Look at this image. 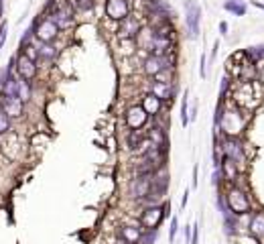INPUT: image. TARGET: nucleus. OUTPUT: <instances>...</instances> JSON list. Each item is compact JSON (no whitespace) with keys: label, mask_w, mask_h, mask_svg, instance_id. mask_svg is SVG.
I'll use <instances>...</instances> for the list:
<instances>
[{"label":"nucleus","mask_w":264,"mask_h":244,"mask_svg":"<svg viewBox=\"0 0 264 244\" xmlns=\"http://www.w3.org/2000/svg\"><path fill=\"white\" fill-rule=\"evenodd\" d=\"M187 200H189V192H185V194H183V200H181V206H183V208L187 206Z\"/></svg>","instance_id":"obj_32"},{"label":"nucleus","mask_w":264,"mask_h":244,"mask_svg":"<svg viewBox=\"0 0 264 244\" xmlns=\"http://www.w3.org/2000/svg\"><path fill=\"white\" fill-rule=\"evenodd\" d=\"M258 77H260V82L264 84V67L260 69V71H258Z\"/></svg>","instance_id":"obj_34"},{"label":"nucleus","mask_w":264,"mask_h":244,"mask_svg":"<svg viewBox=\"0 0 264 244\" xmlns=\"http://www.w3.org/2000/svg\"><path fill=\"white\" fill-rule=\"evenodd\" d=\"M199 22H201V6L193 0H185V24L191 39H197L199 35Z\"/></svg>","instance_id":"obj_2"},{"label":"nucleus","mask_w":264,"mask_h":244,"mask_svg":"<svg viewBox=\"0 0 264 244\" xmlns=\"http://www.w3.org/2000/svg\"><path fill=\"white\" fill-rule=\"evenodd\" d=\"M104 10H106V16L110 20H124L130 12V6H128V0H106L104 4Z\"/></svg>","instance_id":"obj_7"},{"label":"nucleus","mask_w":264,"mask_h":244,"mask_svg":"<svg viewBox=\"0 0 264 244\" xmlns=\"http://www.w3.org/2000/svg\"><path fill=\"white\" fill-rule=\"evenodd\" d=\"M167 67H171V61H169V55H163V57H159V55H148L146 59H144V63H142V71H144V75H148V77H156L163 69H167Z\"/></svg>","instance_id":"obj_6"},{"label":"nucleus","mask_w":264,"mask_h":244,"mask_svg":"<svg viewBox=\"0 0 264 244\" xmlns=\"http://www.w3.org/2000/svg\"><path fill=\"white\" fill-rule=\"evenodd\" d=\"M252 4H254L256 8H260V10H264V4H260V2H254V0H252Z\"/></svg>","instance_id":"obj_33"},{"label":"nucleus","mask_w":264,"mask_h":244,"mask_svg":"<svg viewBox=\"0 0 264 244\" xmlns=\"http://www.w3.org/2000/svg\"><path fill=\"white\" fill-rule=\"evenodd\" d=\"M148 139H150L154 145H159V147H167V134H165V128H161V126H154V128L148 132Z\"/></svg>","instance_id":"obj_21"},{"label":"nucleus","mask_w":264,"mask_h":244,"mask_svg":"<svg viewBox=\"0 0 264 244\" xmlns=\"http://www.w3.org/2000/svg\"><path fill=\"white\" fill-rule=\"evenodd\" d=\"M250 232L256 238H264V214H256L250 220Z\"/></svg>","instance_id":"obj_19"},{"label":"nucleus","mask_w":264,"mask_h":244,"mask_svg":"<svg viewBox=\"0 0 264 244\" xmlns=\"http://www.w3.org/2000/svg\"><path fill=\"white\" fill-rule=\"evenodd\" d=\"M224 153H226V157L232 159L234 163L242 161V149H240V145H238L236 141H228V143L224 145Z\"/></svg>","instance_id":"obj_17"},{"label":"nucleus","mask_w":264,"mask_h":244,"mask_svg":"<svg viewBox=\"0 0 264 244\" xmlns=\"http://www.w3.org/2000/svg\"><path fill=\"white\" fill-rule=\"evenodd\" d=\"M16 96H18L22 102H29V100H31V86H29V82L18 79V92H16Z\"/></svg>","instance_id":"obj_23"},{"label":"nucleus","mask_w":264,"mask_h":244,"mask_svg":"<svg viewBox=\"0 0 264 244\" xmlns=\"http://www.w3.org/2000/svg\"><path fill=\"white\" fill-rule=\"evenodd\" d=\"M224 8H226L228 12H234L236 16H244V14H246V6L242 4V0H226Z\"/></svg>","instance_id":"obj_22"},{"label":"nucleus","mask_w":264,"mask_h":244,"mask_svg":"<svg viewBox=\"0 0 264 244\" xmlns=\"http://www.w3.org/2000/svg\"><path fill=\"white\" fill-rule=\"evenodd\" d=\"M116 244H128V242H126V240H122V238H120V242H116Z\"/></svg>","instance_id":"obj_35"},{"label":"nucleus","mask_w":264,"mask_h":244,"mask_svg":"<svg viewBox=\"0 0 264 244\" xmlns=\"http://www.w3.org/2000/svg\"><path fill=\"white\" fill-rule=\"evenodd\" d=\"M8 130H10V118L0 110V134H4Z\"/></svg>","instance_id":"obj_26"},{"label":"nucleus","mask_w":264,"mask_h":244,"mask_svg":"<svg viewBox=\"0 0 264 244\" xmlns=\"http://www.w3.org/2000/svg\"><path fill=\"white\" fill-rule=\"evenodd\" d=\"M152 94L161 102L171 104V100H173V88H171V84H165V82H152Z\"/></svg>","instance_id":"obj_13"},{"label":"nucleus","mask_w":264,"mask_h":244,"mask_svg":"<svg viewBox=\"0 0 264 244\" xmlns=\"http://www.w3.org/2000/svg\"><path fill=\"white\" fill-rule=\"evenodd\" d=\"M161 106H163V102H161L152 92L142 98V108H144V112H146L148 116H150V114H152V116L159 114V112H161Z\"/></svg>","instance_id":"obj_16"},{"label":"nucleus","mask_w":264,"mask_h":244,"mask_svg":"<svg viewBox=\"0 0 264 244\" xmlns=\"http://www.w3.org/2000/svg\"><path fill=\"white\" fill-rule=\"evenodd\" d=\"M71 4L77 10H92L94 4H96V0H71Z\"/></svg>","instance_id":"obj_25"},{"label":"nucleus","mask_w":264,"mask_h":244,"mask_svg":"<svg viewBox=\"0 0 264 244\" xmlns=\"http://www.w3.org/2000/svg\"><path fill=\"white\" fill-rule=\"evenodd\" d=\"M20 51H22L27 57H31L33 61H39V49H37L35 45H29V43H27V45L20 47Z\"/></svg>","instance_id":"obj_24"},{"label":"nucleus","mask_w":264,"mask_h":244,"mask_svg":"<svg viewBox=\"0 0 264 244\" xmlns=\"http://www.w3.org/2000/svg\"><path fill=\"white\" fill-rule=\"evenodd\" d=\"M220 33H222V35H228V22H226V20L220 22Z\"/></svg>","instance_id":"obj_31"},{"label":"nucleus","mask_w":264,"mask_h":244,"mask_svg":"<svg viewBox=\"0 0 264 244\" xmlns=\"http://www.w3.org/2000/svg\"><path fill=\"white\" fill-rule=\"evenodd\" d=\"M14 67H16V71H18V77L24 79V82L35 79V75H37V61H33L31 57H27L22 51L16 55Z\"/></svg>","instance_id":"obj_4"},{"label":"nucleus","mask_w":264,"mask_h":244,"mask_svg":"<svg viewBox=\"0 0 264 244\" xmlns=\"http://www.w3.org/2000/svg\"><path fill=\"white\" fill-rule=\"evenodd\" d=\"M177 230H179V222H177V218H173V220H171V232H169V240H171V242L175 240Z\"/></svg>","instance_id":"obj_28"},{"label":"nucleus","mask_w":264,"mask_h":244,"mask_svg":"<svg viewBox=\"0 0 264 244\" xmlns=\"http://www.w3.org/2000/svg\"><path fill=\"white\" fill-rule=\"evenodd\" d=\"M59 26L55 24L53 18H41L35 22V29H33V35L41 41V43H53L59 35Z\"/></svg>","instance_id":"obj_3"},{"label":"nucleus","mask_w":264,"mask_h":244,"mask_svg":"<svg viewBox=\"0 0 264 244\" xmlns=\"http://www.w3.org/2000/svg\"><path fill=\"white\" fill-rule=\"evenodd\" d=\"M226 202H228L230 212L236 214V216H244V214L250 212V200H248V196H246L242 189L232 187V189L228 192V196H226Z\"/></svg>","instance_id":"obj_1"},{"label":"nucleus","mask_w":264,"mask_h":244,"mask_svg":"<svg viewBox=\"0 0 264 244\" xmlns=\"http://www.w3.org/2000/svg\"><path fill=\"white\" fill-rule=\"evenodd\" d=\"M146 120H148V114L144 112L142 106H130V108L126 110V124L130 126L132 130L142 128V126L146 124Z\"/></svg>","instance_id":"obj_10"},{"label":"nucleus","mask_w":264,"mask_h":244,"mask_svg":"<svg viewBox=\"0 0 264 244\" xmlns=\"http://www.w3.org/2000/svg\"><path fill=\"white\" fill-rule=\"evenodd\" d=\"M150 179H152V175H136V179L130 183V196L134 200H144L148 196Z\"/></svg>","instance_id":"obj_9"},{"label":"nucleus","mask_w":264,"mask_h":244,"mask_svg":"<svg viewBox=\"0 0 264 244\" xmlns=\"http://www.w3.org/2000/svg\"><path fill=\"white\" fill-rule=\"evenodd\" d=\"M163 218H165V206H150V208H146L142 212L140 226L144 230H154V228H159V224L163 222Z\"/></svg>","instance_id":"obj_5"},{"label":"nucleus","mask_w":264,"mask_h":244,"mask_svg":"<svg viewBox=\"0 0 264 244\" xmlns=\"http://www.w3.org/2000/svg\"><path fill=\"white\" fill-rule=\"evenodd\" d=\"M146 141H148V134L142 132L140 128L132 130L130 134H128V147H130L132 151H142L146 147Z\"/></svg>","instance_id":"obj_14"},{"label":"nucleus","mask_w":264,"mask_h":244,"mask_svg":"<svg viewBox=\"0 0 264 244\" xmlns=\"http://www.w3.org/2000/svg\"><path fill=\"white\" fill-rule=\"evenodd\" d=\"M140 29V22L136 16H126L124 20H120V26H118V37L120 39H134L136 33Z\"/></svg>","instance_id":"obj_11"},{"label":"nucleus","mask_w":264,"mask_h":244,"mask_svg":"<svg viewBox=\"0 0 264 244\" xmlns=\"http://www.w3.org/2000/svg\"><path fill=\"white\" fill-rule=\"evenodd\" d=\"M134 41H136V47L138 49L150 51V45L154 41V29L152 26H140L138 33H136V37H134Z\"/></svg>","instance_id":"obj_12"},{"label":"nucleus","mask_w":264,"mask_h":244,"mask_svg":"<svg viewBox=\"0 0 264 244\" xmlns=\"http://www.w3.org/2000/svg\"><path fill=\"white\" fill-rule=\"evenodd\" d=\"M199 73H201V77H205V55H201V63H199Z\"/></svg>","instance_id":"obj_30"},{"label":"nucleus","mask_w":264,"mask_h":244,"mask_svg":"<svg viewBox=\"0 0 264 244\" xmlns=\"http://www.w3.org/2000/svg\"><path fill=\"white\" fill-rule=\"evenodd\" d=\"M222 175L226 177V179H230V181H234L236 177H238V167H236V163L232 161V159H224L222 161Z\"/></svg>","instance_id":"obj_18"},{"label":"nucleus","mask_w":264,"mask_h":244,"mask_svg":"<svg viewBox=\"0 0 264 244\" xmlns=\"http://www.w3.org/2000/svg\"><path fill=\"white\" fill-rule=\"evenodd\" d=\"M73 12H75L73 4H71V2H67L65 6H61V8L53 10V12H51V18L55 20V24H57L59 29H67V26L73 22Z\"/></svg>","instance_id":"obj_8"},{"label":"nucleus","mask_w":264,"mask_h":244,"mask_svg":"<svg viewBox=\"0 0 264 244\" xmlns=\"http://www.w3.org/2000/svg\"><path fill=\"white\" fill-rule=\"evenodd\" d=\"M181 124L183 126H187L189 124V114H187V98L183 100V104H181Z\"/></svg>","instance_id":"obj_27"},{"label":"nucleus","mask_w":264,"mask_h":244,"mask_svg":"<svg viewBox=\"0 0 264 244\" xmlns=\"http://www.w3.org/2000/svg\"><path fill=\"white\" fill-rule=\"evenodd\" d=\"M6 33H8V24L2 20V22H0V47H2L4 41H6Z\"/></svg>","instance_id":"obj_29"},{"label":"nucleus","mask_w":264,"mask_h":244,"mask_svg":"<svg viewBox=\"0 0 264 244\" xmlns=\"http://www.w3.org/2000/svg\"><path fill=\"white\" fill-rule=\"evenodd\" d=\"M57 57V49L51 45V43H43L41 47H39V59H43V61H53Z\"/></svg>","instance_id":"obj_20"},{"label":"nucleus","mask_w":264,"mask_h":244,"mask_svg":"<svg viewBox=\"0 0 264 244\" xmlns=\"http://www.w3.org/2000/svg\"><path fill=\"white\" fill-rule=\"evenodd\" d=\"M118 236L122 240H126L128 244H138L140 238H142V232L136 226H122V228H118Z\"/></svg>","instance_id":"obj_15"}]
</instances>
